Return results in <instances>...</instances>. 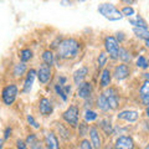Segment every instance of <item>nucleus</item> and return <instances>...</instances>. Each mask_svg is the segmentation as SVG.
Wrapping results in <instances>:
<instances>
[{
    "instance_id": "f257e3e1",
    "label": "nucleus",
    "mask_w": 149,
    "mask_h": 149,
    "mask_svg": "<svg viewBox=\"0 0 149 149\" xmlns=\"http://www.w3.org/2000/svg\"><path fill=\"white\" fill-rule=\"evenodd\" d=\"M56 51L58 60H73L81 52V42L74 37H66L60 42Z\"/></svg>"
},
{
    "instance_id": "f03ea898",
    "label": "nucleus",
    "mask_w": 149,
    "mask_h": 149,
    "mask_svg": "<svg viewBox=\"0 0 149 149\" xmlns=\"http://www.w3.org/2000/svg\"><path fill=\"white\" fill-rule=\"evenodd\" d=\"M98 13L101 15H103L106 19H108L109 21H118V20H122L124 17L122 15L120 10H118L113 4L111 3H103V4H100L98 5Z\"/></svg>"
},
{
    "instance_id": "7ed1b4c3",
    "label": "nucleus",
    "mask_w": 149,
    "mask_h": 149,
    "mask_svg": "<svg viewBox=\"0 0 149 149\" xmlns=\"http://www.w3.org/2000/svg\"><path fill=\"white\" fill-rule=\"evenodd\" d=\"M62 119L66 122L71 128H77L80 124V108L76 104H71L67 109L62 113Z\"/></svg>"
},
{
    "instance_id": "20e7f679",
    "label": "nucleus",
    "mask_w": 149,
    "mask_h": 149,
    "mask_svg": "<svg viewBox=\"0 0 149 149\" xmlns=\"http://www.w3.org/2000/svg\"><path fill=\"white\" fill-rule=\"evenodd\" d=\"M104 50L107 55H108V57L111 60H113V61H116V60H118V52H119V42L117 41V39H116V36H106L104 39Z\"/></svg>"
},
{
    "instance_id": "39448f33",
    "label": "nucleus",
    "mask_w": 149,
    "mask_h": 149,
    "mask_svg": "<svg viewBox=\"0 0 149 149\" xmlns=\"http://www.w3.org/2000/svg\"><path fill=\"white\" fill-rule=\"evenodd\" d=\"M19 95V88L15 83H10L3 88L1 91V100L5 106H11L15 102L16 97Z\"/></svg>"
},
{
    "instance_id": "423d86ee",
    "label": "nucleus",
    "mask_w": 149,
    "mask_h": 149,
    "mask_svg": "<svg viewBox=\"0 0 149 149\" xmlns=\"http://www.w3.org/2000/svg\"><path fill=\"white\" fill-rule=\"evenodd\" d=\"M107 102H108V107H109V111H117L119 108V93L118 90L116 87H108L106 88V91L103 92Z\"/></svg>"
},
{
    "instance_id": "0eeeda50",
    "label": "nucleus",
    "mask_w": 149,
    "mask_h": 149,
    "mask_svg": "<svg viewBox=\"0 0 149 149\" xmlns=\"http://www.w3.org/2000/svg\"><path fill=\"white\" fill-rule=\"evenodd\" d=\"M90 142L95 149H102L103 148V138H102V133L97 125H91L90 127Z\"/></svg>"
},
{
    "instance_id": "6e6552de",
    "label": "nucleus",
    "mask_w": 149,
    "mask_h": 149,
    "mask_svg": "<svg viewBox=\"0 0 149 149\" xmlns=\"http://www.w3.org/2000/svg\"><path fill=\"white\" fill-rule=\"evenodd\" d=\"M51 77H52V67L42 62L37 70V80L41 85H46L50 82Z\"/></svg>"
},
{
    "instance_id": "1a4fd4ad",
    "label": "nucleus",
    "mask_w": 149,
    "mask_h": 149,
    "mask_svg": "<svg viewBox=\"0 0 149 149\" xmlns=\"http://www.w3.org/2000/svg\"><path fill=\"white\" fill-rule=\"evenodd\" d=\"M130 67L127 63H119L114 67L113 72H112V76H113L117 81H124L130 76Z\"/></svg>"
},
{
    "instance_id": "9d476101",
    "label": "nucleus",
    "mask_w": 149,
    "mask_h": 149,
    "mask_svg": "<svg viewBox=\"0 0 149 149\" xmlns=\"http://www.w3.org/2000/svg\"><path fill=\"white\" fill-rule=\"evenodd\" d=\"M114 149H136L134 139L130 136H119L113 144Z\"/></svg>"
},
{
    "instance_id": "9b49d317",
    "label": "nucleus",
    "mask_w": 149,
    "mask_h": 149,
    "mask_svg": "<svg viewBox=\"0 0 149 149\" xmlns=\"http://www.w3.org/2000/svg\"><path fill=\"white\" fill-rule=\"evenodd\" d=\"M44 144L46 149H60V142L56 133L52 130H46L44 136Z\"/></svg>"
},
{
    "instance_id": "f8f14e48",
    "label": "nucleus",
    "mask_w": 149,
    "mask_h": 149,
    "mask_svg": "<svg viewBox=\"0 0 149 149\" xmlns=\"http://www.w3.org/2000/svg\"><path fill=\"white\" fill-rule=\"evenodd\" d=\"M93 93V86L91 82L85 81L80 86H77V97L81 100H88Z\"/></svg>"
},
{
    "instance_id": "ddd939ff",
    "label": "nucleus",
    "mask_w": 149,
    "mask_h": 149,
    "mask_svg": "<svg viewBox=\"0 0 149 149\" xmlns=\"http://www.w3.org/2000/svg\"><path fill=\"white\" fill-rule=\"evenodd\" d=\"M117 118L119 120H124V122H128V123H136L139 119V112L134 109L120 111L117 114Z\"/></svg>"
},
{
    "instance_id": "4468645a",
    "label": "nucleus",
    "mask_w": 149,
    "mask_h": 149,
    "mask_svg": "<svg viewBox=\"0 0 149 149\" xmlns=\"http://www.w3.org/2000/svg\"><path fill=\"white\" fill-rule=\"evenodd\" d=\"M39 112L42 117H49L54 112V106L47 97H41L39 101Z\"/></svg>"
},
{
    "instance_id": "2eb2a0df",
    "label": "nucleus",
    "mask_w": 149,
    "mask_h": 149,
    "mask_svg": "<svg viewBox=\"0 0 149 149\" xmlns=\"http://www.w3.org/2000/svg\"><path fill=\"white\" fill-rule=\"evenodd\" d=\"M37 77V71L35 68H30L26 73L25 81H24V87H22V92L24 93H30V91L32 90V85H34L35 78Z\"/></svg>"
},
{
    "instance_id": "dca6fc26",
    "label": "nucleus",
    "mask_w": 149,
    "mask_h": 149,
    "mask_svg": "<svg viewBox=\"0 0 149 149\" xmlns=\"http://www.w3.org/2000/svg\"><path fill=\"white\" fill-rule=\"evenodd\" d=\"M87 74H88V67L87 66H81L80 68H77L72 74L73 83L77 86H80L82 82H85Z\"/></svg>"
},
{
    "instance_id": "f3484780",
    "label": "nucleus",
    "mask_w": 149,
    "mask_h": 149,
    "mask_svg": "<svg viewBox=\"0 0 149 149\" xmlns=\"http://www.w3.org/2000/svg\"><path fill=\"white\" fill-rule=\"evenodd\" d=\"M112 71L109 68H103L101 72V78H100V86L102 88H108L111 87V83H112Z\"/></svg>"
},
{
    "instance_id": "a211bd4d",
    "label": "nucleus",
    "mask_w": 149,
    "mask_h": 149,
    "mask_svg": "<svg viewBox=\"0 0 149 149\" xmlns=\"http://www.w3.org/2000/svg\"><path fill=\"white\" fill-rule=\"evenodd\" d=\"M97 127L100 128V130H102L107 137H111L112 134H113L114 132V129H113V125H112L111 123V120L108 118H103V119H101L100 122H98V125Z\"/></svg>"
},
{
    "instance_id": "6ab92c4d",
    "label": "nucleus",
    "mask_w": 149,
    "mask_h": 149,
    "mask_svg": "<svg viewBox=\"0 0 149 149\" xmlns=\"http://www.w3.org/2000/svg\"><path fill=\"white\" fill-rule=\"evenodd\" d=\"M129 24L133 25L136 29H144V30H149L148 22L144 20L141 15H136L134 19H129Z\"/></svg>"
},
{
    "instance_id": "aec40b11",
    "label": "nucleus",
    "mask_w": 149,
    "mask_h": 149,
    "mask_svg": "<svg viewBox=\"0 0 149 149\" xmlns=\"http://www.w3.org/2000/svg\"><path fill=\"white\" fill-rule=\"evenodd\" d=\"M55 127H56L57 133L60 134V137H61L62 139H65V141H70V139H71V133H70V129L66 128V125H65L63 123L56 122Z\"/></svg>"
},
{
    "instance_id": "412c9836",
    "label": "nucleus",
    "mask_w": 149,
    "mask_h": 149,
    "mask_svg": "<svg viewBox=\"0 0 149 149\" xmlns=\"http://www.w3.org/2000/svg\"><path fill=\"white\" fill-rule=\"evenodd\" d=\"M34 57V52H32V50L29 49V47H25V49H21L19 51V58H20V62H29L32 60Z\"/></svg>"
},
{
    "instance_id": "4be33fe9",
    "label": "nucleus",
    "mask_w": 149,
    "mask_h": 149,
    "mask_svg": "<svg viewBox=\"0 0 149 149\" xmlns=\"http://www.w3.org/2000/svg\"><path fill=\"white\" fill-rule=\"evenodd\" d=\"M118 60L122 61V63H130L132 62V54L129 52L128 49L123 47V46H120L119 47V52H118Z\"/></svg>"
},
{
    "instance_id": "5701e85b",
    "label": "nucleus",
    "mask_w": 149,
    "mask_h": 149,
    "mask_svg": "<svg viewBox=\"0 0 149 149\" xmlns=\"http://www.w3.org/2000/svg\"><path fill=\"white\" fill-rule=\"evenodd\" d=\"M27 71H29V70H27L26 63H24V62H19V63H16L15 66H14L13 74H14V77H16V78H21L25 73H27Z\"/></svg>"
},
{
    "instance_id": "b1692460",
    "label": "nucleus",
    "mask_w": 149,
    "mask_h": 149,
    "mask_svg": "<svg viewBox=\"0 0 149 149\" xmlns=\"http://www.w3.org/2000/svg\"><path fill=\"white\" fill-rule=\"evenodd\" d=\"M97 107H98V109L102 111V112H108L109 111L108 102H107V98H106L103 92L100 93V96L97 97Z\"/></svg>"
},
{
    "instance_id": "393cba45",
    "label": "nucleus",
    "mask_w": 149,
    "mask_h": 149,
    "mask_svg": "<svg viewBox=\"0 0 149 149\" xmlns=\"http://www.w3.org/2000/svg\"><path fill=\"white\" fill-rule=\"evenodd\" d=\"M42 62L52 67L55 62V55L52 50H45L42 52Z\"/></svg>"
},
{
    "instance_id": "a878e982",
    "label": "nucleus",
    "mask_w": 149,
    "mask_h": 149,
    "mask_svg": "<svg viewBox=\"0 0 149 149\" xmlns=\"http://www.w3.org/2000/svg\"><path fill=\"white\" fill-rule=\"evenodd\" d=\"M97 119H98V113L92 109H87L85 112V114H83V120H85L86 123H92Z\"/></svg>"
},
{
    "instance_id": "bb28decb",
    "label": "nucleus",
    "mask_w": 149,
    "mask_h": 149,
    "mask_svg": "<svg viewBox=\"0 0 149 149\" xmlns=\"http://www.w3.org/2000/svg\"><path fill=\"white\" fill-rule=\"evenodd\" d=\"M136 65H137V67L142 68V70H148L149 68V58L147 57V56H144V55L138 56Z\"/></svg>"
},
{
    "instance_id": "cd10ccee",
    "label": "nucleus",
    "mask_w": 149,
    "mask_h": 149,
    "mask_svg": "<svg viewBox=\"0 0 149 149\" xmlns=\"http://www.w3.org/2000/svg\"><path fill=\"white\" fill-rule=\"evenodd\" d=\"M108 55H107L106 51H101L98 57H97V65H98L100 68H106V65H107V61H108Z\"/></svg>"
},
{
    "instance_id": "c85d7f7f",
    "label": "nucleus",
    "mask_w": 149,
    "mask_h": 149,
    "mask_svg": "<svg viewBox=\"0 0 149 149\" xmlns=\"http://www.w3.org/2000/svg\"><path fill=\"white\" fill-rule=\"evenodd\" d=\"M133 32L138 39H142L144 41H148L149 40V30H144V29H133Z\"/></svg>"
},
{
    "instance_id": "c756f323",
    "label": "nucleus",
    "mask_w": 149,
    "mask_h": 149,
    "mask_svg": "<svg viewBox=\"0 0 149 149\" xmlns=\"http://www.w3.org/2000/svg\"><path fill=\"white\" fill-rule=\"evenodd\" d=\"M139 98H142V97H146L149 95V80H144L143 83L139 87Z\"/></svg>"
},
{
    "instance_id": "7c9ffc66",
    "label": "nucleus",
    "mask_w": 149,
    "mask_h": 149,
    "mask_svg": "<svg viewBox=\"0 0 149 149\" xmlns=\"http://www.w3.org/2000/svg\"><path fill=\"white\" fill-rule=\"evenodd\" d=\"M77 129H78V136H80L81 138H83L86 134H88V132H90V125L83 120V122H81L80 124H78Z\"/></svg>"
},
{
    "instance_id": "2f4dec72",
    "label": "nucleus",
    "mask_w": 149,
    "mask_h": 149,
    "mask_svg": "<svg viewBox=\"0 0 149 149\" xmlns=\"http://www.w3.org/2000/svg\"><path fill=\"white\" fill-rule=\"evenodd\" d=\"M55 92H56V95H57L58 97H61V100H62L63 102H67L68 96L66 95V92H65L63 86L58 85V83H56V85H55Z\"/></svg>"
},
{
    "instance_id": "473e14b6",
    "label": "nucleus",
    "mask_w": 149,
    "mask_h": 149,
    "mask_svg": "<svg viewBox=\"0 0 149 149\" xmlns=\"http://www.w3.org/2000/svg\"><path fill=\"white\" fill-rule=\"evenodd\" d=\"M120 13H122L123 16L128 17V19L136 15V10H134V8H132L130 5L129 6H123L122 9H120Z\"/></svg>"
},
{
    "instance_id": "72a5a7b5",
    "label": "nucleus",
    "mask_w": 149,
    "mask_h": 149,
    "mask_svg": "<svg viewBox=\"0 0 149 149\" xmlns=\"http://www.w3.org/2000/svg\"><path fill=\"white\" fill-rule=\"evenodd\" d=\"M78 147H80V149H95L91 144L90 139H87V138H82L80 143H78Z\"/></svg>"
},
{
    "instance_id": "f704fd0d",
    "label": "nucleus",
    "mask_w": 149,
    "mask_h": 149,
    "mask_svg": "<svg viewBox=\"0 0 149 149\" xmlns=\"http://www.w3.org/2000/svg\"><path fill=\"white\" fill-rule=\"evenodd\" d=\"M26 120H27V123H29L31 127H34L35 129H39V128H40V124L36 122V119L32 117L31 114H27V116H26Z\"/></svg>"
},
{
    "instance_id": "c9c22d12",
    "label": "nucleus",
    "mask_w": 149,
    "mask_h": 149,
    "mask_svg": "<svg viewBox=\"0 0 149 149\" xmlns=\"http://www.w3.org/2000/svg\"><path fill=\"white\" fill-rule=\"evenodd\" d=\"M37 139H39V138H37V136H36L35 133H30L29 136L26 137L25 142H26V144H30V146H31V144H32V143H35V142L37 141Z\"/></svg>"
},
{
    "instance_id": "e433bc0d",
    "label": "nucleus",
    "mask_w": 149,
    "mask_h": 149,
    "mask_svg": "<svg viewBox=\"0 0 149 149\" xmlns=\"http://www.w3.org/2000/svg\"><path fill=\"white\" fill-rule=\"evenodd\" d=\"M30 149H45V147H44V143L40 139H37L35 143H32L30 146Z\"/></svg>"
},
{
    "instance_id": "4c0bfd02",
    "label": "nucleus",
    "mask_w": 149,
    "mask_h": 149,
    "mask_svg": "<svg viewBox=\"0 0 149 149\" xmlns=\"http://www.w3.org/2000/svg\"><path fill=\"white\" fill-rule=\"evenodd\" d=\"M16 148L17 149H29V148H27L26 142L22 141V139H17V141H16Z\"/></svg>"
},
{
    "instance_id": "58836bf2",
    "label": "nucleus",
    "mask_w": 149,
    "mask_h": 149,
    "mask_svg": "<svg viewBox=\"0 0 149 149\" xmlns=\"http://www.w3.org/2000/svg\"><path fill=\"white\" fill-rule=\"evenodd\" d=\"M141 103L146 107V108H147V107H149V95L146 96V97H142V98H141Z\"/></svg>"
},
{
    "instance_id": "ea45409f",
    "label": "nucleus",
    "mask_w": 149,
    "mask_h": 149,
    "mask_svg": "<svg viewBox=\"0 0 149 149\" xmlns=\"http://www.w3.org/2000/svg\"><path fill=\"white\" fill-rule=\"evenodd\" d=\"M66 81H67V78L65 77V76H60V77H58V85L66 86Z\"/></svg>"
},
{
    "instance_id": "a19ab883",
    "label": "nucleus",
    "mask_w": 149,
    "mask_h": 149,
    "mask_svg": "<svg viewBox=\"0 0 149 149\" xmlns=\"http://www.w3.org/2000/svg\"><path fill=\"white\" fill-rule=\"evenodd\" d=\"M116 39H117V41L120 44L123 41V39H124V34L123 32H117V37H116Z\"/></svg>"
},
{
    "instance_id": "79ce46f5",
    "label": "nucleus",
    "mask_w": 149,
    "mask_h": 149,
    "mask_svg": "<svg viewBox=\"0 0 149 149\" xmlns=\"http://www.w3.org/2000/svg\"><path fill=\"white\" fill-rule=\"evenodd\" d=\"M10 136H11V128H10V127H8V128L5 129V136H4V138L8 139Z\"/></svg>"
},
{
    "instance_id": "37998d69",
    "label": "nucleus",
    "mask_w": 149,
    "mask_h": 149,
    "mask_svg": "<svg viewBox=\"0 0 149 149\" xmlns=\"http://www.w3.org/2000/svg\"><path fill=\"white\" fill-rule=\"evenodd\" d=\"M63 90H65V92H66V95L68 96L70 93H71V86H70V85H66V86H63Z\"/></svg>"
},
{
    "instance_id": "c03bdc74",
    "label": "nucleus",
    "mask_w": 149,
    "mask_h": 149,
    "mask_svg": "<svg viewBox=\"0 0 149 149\" xmlns=\"http://www.w3.org/2000/svg\"><path fill=\"white\" fill-rule=\"evenodd\" d=\"M144 113H146V117L149 119V107H147L146 111H144Z\"/></svg>"
},
{
    "instance_id": "a18cd8bd",
    "label": "nucleus",
    "mask_w": 149,
    "mask_h": 149,
    "mask_svg": "<svg viewBox=\"0 0 149 149\" xmlns=\"http://www.w3.org/2000/svg\"><path fill=\"white\" fill-rule=\"evenodd\" d=\"M124 4H136L137 1H133V0H130V1H129V0H125V1H123Z\"/></svg>"
},
{
    "instance_id": "49530a36",
    "label": "nucleus",
    "mask_w": 149,
    "mask_h": 149,
    "mask_svg": "<svg viewBox=\"0 0 149 149\" xmlns=\"http://www.w3.org/2000/svg\"><path fill=\"white\" fill-rule=\"evenodd\" d=\"M143 76H144V78H146V80H149V72H144Z\"/></svg>"
},
{
    "instance_id": "de8ad7c7",
    "label": "nucleus",
    "mask_w": 149,
    "mask_h": 149,
    "mask_svg": "<svg viewBox=\"0 0 149 149\" xmlns=\"http://www.w3.org/2000/svg\"><path fill=\"white\" fill-rule=\"evenodd\" d=\"M3 147H4V141L0 139V149H3Z\"/></svg>"
},
{
    "instance_id": "09e8293b",
    "label": "nucleus",
    "mask_w": 149,
    "mask_h": 149,
    "mask_svg": "<svg viewBox=\"0 0 149 149\" xmlns=\"http://www.w3.org/2000/svg\"><path fill=\"white\" fill-rule=\"evenodd\" d=\"M144 44H146V47L149 50V40L148 41H144Z\"/></svg>"
},
{
    "instance_id": "8fccbe9b",
    "label": "nucleus",
    "mask_w": 149,
    "mask_h": 149,
    "mask_svg": "<svg viewBox=\"0 0 149 149\" xmlns=\"http://www.w3.org/2000/svg\"><path fill=\"white\" fill-rule=\"evenodd\" d=\"M144 149H149V143L147 144V146H146V148H144Z\"/></svg>"
}]
</instances>
